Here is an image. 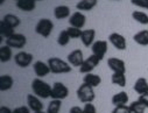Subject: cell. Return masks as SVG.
Instances as JSON below:
<instances>
[{
	"label": "cell",
	"mask_w": 148,
	"mask_h": 113,
	"mask_svg": "<svg viewBox=\"0 0 148 113\" xmlns=\"http://www.w3.org/2000/svg\"><path fill=\"white\" fill-rule=\"evenodd\" d=\"M51 89H53V86H50L48 83H46L41 78H35L32 82V90H33L34 95L38 96L39 98L47 99V98L51 97Z\"/></svg>",
	"instance_id": "cell-1"
},
{
	"label": "cell",
	"mask_w": 148,
	"mask_h": 113,
	"mask_svg": "<svg viewBox=\"0 0 148 113\" xmlns=\"http://www.w3.org/2000/svg\"><path fill=\"white\" fill-rule=\"evenodd\" d=\"M48 65L50 68V72L53 73H68L72 70V66L69 64V62H65L58 57L49 58Z\"/></svg>",
	"instance_id": "cell-2"
},
{
	"label": "cell",
	"mask_w": 148,
	"mask_h": 113,
	"mask_svg": "<svg viewBox=\"0 0 148 113\" xmlns=\"http://www.w3.org/2000/svg\"><path fill=\"white\" fill-rule=\"evenodd\" d=\"M77 97H78L79 101L86 104V103H92L95 100L96 93H95V90L92 86L83 83L77 90Z\"/></svg>",
	"instance_id": "cell-3"
},
{
	"label": "cell",
	"mask_w": 148,
	"mask_h": 113,
	"mask_svg": "<svg viewBox=\"0 0 148 113\" xmlns=\"http://www.w3.org/2000/svg\"><path fill=\"white\" fill-rule=\"evenodd\" d=\"M54 29V23L49 19H40L35 26V33L43 37H49Z\"/></svg>",
	"instance_id": "cell-4"
},
{
	"label": "cell",
	"mask_w": 148,
	"mask_h": 113,
	"mask_svg": "<svg viewBox=\"0 0 148 113\" xmlns=\"http://www.w3.org/2000/svg\"><path fill=\"white\" fill-rule=\"evenodd\" d=\"M26 43H27V37L23 34H19V33L18 34L15 33L6 39V45L15 49H22L26 46Z\"/></svg>",
	"instance_id": "cell-5"
},
{
	"label": "cell",
	"mask_w": 148,
	"mask_h": 113,
	"mask_svg": "<svg viewBox=\"0 0 148 113\" xmlns=\"http://www.w3.org/2000/svg\"><path fill=\"white\" fill-rule=\"evenodd\" d=\"M69 96V89L61 82H56L51 89V97L53 99H65Z\"/></svg>",
	"instance_id": "cell-6"
},
{
	"label": "cell",
	"mask_w": 148,
	"mask_h": 113,
	"mask_svg": "<svg viewBox=\"0 0 148 113\" xmlns=\"http://www.w3.org/2000/svg\"><path fill=\"white\" fill-rule=\"evenodd\" d=\"M99 62H100V60L96 56V55H91V56H89L86 60H84V62H83V64L79 66V72L81 73H89V72H91L98 64H99Z\"/></svg>",
	"instance_id": "cell-7"
},
{
	"label": "cell",
	"mask_w": 148,
	"mask_h": 113,
	"mask_svg": "<svg viewBox=\"0 0 148 113\" xmlns=\"http://www.w3.org/2000/svg\"><path fill=\"white\" fill-rule=\"evenodd\" d=\"M92 48V54L93 55H96L100 61L104 58V56H105V54L107 53V48H108V45H107V42L106 41H104V40H99V41H96V42H93V45L91 46Z\"/></svg>",
	"instance_id": "cell-8"
},
{
	"label": "cell",
	"mask_w": 148,
	"mask_h": 113,
	"mask_svg": "<svg viewBox=\"0 0 148 113\" xmlns=\"http://www.w3.org/2000/svg\"><path fill=\"white\" fill-rule=\"evenodd\" d=\"M33 58H34L33 55L29 54V53H26V51H20L14 56V61H15L16 65L20 66V68L29 66L33 62Z\"/></svg>",
	"instance_id": "cell-9"
},
{
	"label": "cell",
	"mask_w": 148,
	"mask_h": 113,
	"mask_svg": "<svg viewBox=\"0 0 148 113\" xmlns=\"http://www.w3.org/2000/svg\"><path fill=\"white\" fill-rule=\"evenodd\" d=\"M108 40L113 45V47L118 50H125L126 47H127V43H126V39L119 33H112L110 34L108 36Z\"/></svg>",
	"instance_id": "cell-10"
},
{
	"label": "cell",
	"mask_w": 148,
	"mask_h": 113,
	"mask_svg": "<svg viewBox=\"0 0 148 113\" xmlns=\"http://www.w3.org/2000/svg\"><path fill=\"white\" fill-rule=\"evenodd\" d=\"M107 65H108V68L112 70L113 72H121V73H125L126 72V64L120 58L110 57L107 60Z\"/></svg>",
	"instance_id": "cell-11"
},
{
	"label": "cell",
	"mask_w": 148,
	"mask_h": 113,
	"mask_svg": "<svg viewBox=\"0 0 148 113\" xmlns=\"http://www.w3.org/2000/svg\"><path fill=\"white\" fill-rule=\"evenodd\" d=\"M68 62L70 65L72 66H81L84 62L83 58V51L81 49H75L72 50L69 55H68Z\"/></svg>",
	"instance_id": "cell-12"
},
{
	"label": "cell",
	"mask_w": 148,
	"mask_h": 113,
	"mask_svg": "<svg viewBox=\"0 0 148 113\" xmlns=\"http://www.w3.org/2000/svg\"><path fill=\"white\" fill-rule=\"evenodd\" d=\"M85 22H86V18L81 12H75L69 18V23H70L71 27H76V28L81 29L85 26Z\"/></svg>",
	"instance_id": "cell-13"
},
{
	"label": "cell",
	"mask_w": 148,
	"mask_h": 113,
	"mask_svg": "<svg viewBox=\"0 0 148 113\" xmlns=\"http://www.w3.org/2000/svg\"><path fill=\"white\" fill-rule=\"evenodd\" d=\"M33 69H34V72L35 75L38 76L39 78L41 77H45L50 72V68L48 65V63H45L42 61H36L34 64H33Z\"/></svg>",
	"instance_id": "cell-14"
},
{
	"label": "cell",
	"mask_w": 148,
	"mask_h": 113,
	"mask_svg": "<svg viewBox=\"0 0 148 113\" xmlns=\"http://www.w3.org/2000/svg\"><path fill=\"white\" fill-rule=\"evenodd\" d=\"M27 104H28V107L33 112L42 111V108H43L42 101L39 99L38 96H35V95H27Z\"/></svg>",
	"instance_id": "cell-15"
},
{
	"label": "cell",
	"mask_w": 148,
	"mask_h": 113,
	"mask_svg": "<svg viewBox=\"0 0 148 113\" xmlns=\"http://www.w3.org/2000/svg\"><path fill=\"white\" fill-rule=\"evenodd\" d=\"M95 37H96V30L95 29H85L82 33L81 41L85 47H91L95 42Z\"/></svg>",
	"instance_id": "cell-16"
},
{
	"label": "cell",
	"mask_w": 148,
	"mask_h": 113,
	"mask_svg": "<svg viewBox=\"0 0 148 113\" xmlns=\"http://www.w3.org/2000/svg\"><path fill=\"white\" fill-rule=\"evenodd\" d=\"M15 5L22 12H32L36 7V1L35 0H18Z\"/></svg>",
	"instance_id": "cell-17"
},
{
	"label": "cell",
	"mask_w": 148,
	"mask_h": 113,
	"mask_svg": "<svg viewBox=\"0 0 148 113\" xmlns=\"http://www.w3.org/2000/svg\"><path fill=\"white\" fill-rule=\"evenodd\" d=\"M83 83H85V84H88V85H90L92 88H96V86H98L101 83V78H100L99 75L89 72V73H85Z\"/></svg>",
	"instance_id": "cell-18"
},
{
	"label": "cell",
	"mask_w": 148,
	"mask_h": 113,
	"mask_svg": "<svg viewBox=\"0 0 148 113\" xmlns=\"http://www.w3.org/2000/svg\"><path fill=\"white\" fill-rule=\"evenodd\" d=\"M134 91L138 95L147 93L148 92V82H147V79L143 78V77L138 78L135 81V83H134Z\"/></svg>",
	"instance_id": "cell-19"
},
{
	"label": "cell",
	"mask_w": 148,
	"mask_h": 113,
	"mask_svg": "<svg viewBox=\"0 0 148 113\" xmlns=\"http://www.w3.org/2000/svg\"><path fill=\"white\" fill-rule=\"evenodd\" d=\"M128 100H130L128 95H127V92H125V91H121V92H119V93H116V95L112 97V99H111V101H112V104H113L114 106L126 105V104L128 103Z\"/></svg>",
	"instance_id": "cell-20"
},
{
	"label": "cell",
	"mask_w": 148,
	"mask_h": 113,
	"mask_svg": "<svg viewBox=\"0 0 148 113\" xmlns=\"http://www.w3.org/2000/svg\"><path fill=\"white\" fill-rule=\"evenodd\" d=\"M13 84H14V79L10 75H3V76H0V90L1 91L11 90Z\"/></svg>",
	"instance_id": "cell-21"
},
{
	"label": "cell",
	"mask_w": 148,
	"mask_h": 113,
	"mask_svg": "<svg viewBox=\"0 0 148 113\" xmlns=\"http://www.w3.org/2000/svg\"><path fill=\"white\" fill-rule=\"evenodd\" d=\"M54 16L57 20H62V19H65V18L70 16V8L68 6H64V5L57 6L54 10Z\"/></svg>",
	"instance_id": "cell-22"
},
{
	"label": "cell",
	"mask_w": 148,
	"mask_h": 113,
	"mask_svg": "<svg viewBox=\"0 0 148 113\" xmlns=\"http://www.w3.org/2000/svg\"><path fill=\"white\" fill-rule=\"evenodd\" d=\"M98 0H81L77 3L76 7L78 11H91L97 6Z\"/></svg>",
	"instance_id": "cell-23"
},
{
	"label": "cell",
	"mask_w": 148,
	"mask_h": 113,
	"mask_svg": "<svg viewBox=\"0 0 148 113\" xmlns=\"http://www.w3.org/2000/svg\"><path fill=\"white\" fill-rule=\"evenodd\" d=\"M133 40L138 45H140V46H148V30L147 29H143V30L138 32L133 36Z\"/></svg>",
	"instance_id": "cell-24"
},
{
	"label": "cell",
	"mask_w": 148,
	"mask_h": 113,
	"mask_svg": "<svg viewBox=\"0 0 148 113\" xmlns=\"http://www.w3.org/2000/svg\"><path fill=\"white\" fill-rule=\"evenodd\" d=\"M13 56V53H12V48L7 45L5 46H1L0 47V61H1L3 63H6L8 61H11Z\"/></svg>",
	"instance_id": "cell-25"
},
{
	"label": "cell",
	"mask_w": 148,
	"mask_h": 113,
	"mask_svg": "<svg viewBox=\"0 0 148 113\" xmlns=\"http://www.w3.org/2000/svg\"><path fill=\"white\" fill-rule=\"evenodd\" d=\"M111 82L116 85H119L121 88L126 86V76L125 73H121V72H113L112 77H111Z\"/></svg>",
	"instance_id": "cell-26"
},
{
	"label": "cell",
	"mask_w": 148,
	"mask_h": 113,
	"mask_svg": "<svg viewBox=\"0 0 148 113\" xmlns=\"http://www.w3.org/2000/svg\"><path fill=\"white\" fill-rule=\"evenodd\" d=\"M13 34H15V33H14V28L11 27L8 23H6L5 21L1 20V23H0V35L7 39V37L12 36Z\"/></svg>",
	"instance_id": "cell-27"
},
{
	"label": "cell",
	"mask_w": 148,
	"mask_h": 113,
	"mask_svg": "<svg viewBox=\"0 0 148 113\" xmlns=\"http://www.w3.org/2000/svg\"><path fill=\"white\" fill-rule=\"evenodd\" d=\"M3 21H5L6 23H8V25H10L11 27H13V28L18 27V26L21 23L20 18L16 16V15H14V14H6V15L3 18Z\"/></svg>",
	"instance_id": "cell-28"
},
{
	"label": "cell",
	"mask_w": 148,
	"mask_h": 113,
	"mask_svg": "<svg viewBox=\"0 0 148 113\" xmlns=\"http://www.w3.org/2000/svg\"><path fill=\"white\" fill-rule=\"evenodd\" d=\"M132 16L135 21H138L141 25H148V15L145 12L141 11H134L132 13Z\"/></svg>",
	"instance_id": "cell-29"
},
{
	"label": "cell",
	"mask_w": 148,
	"mask_h": 113,
	"mask_svg": "<svg viewBox=\"0 0 148 113\" xmlns=\"http://www.w3.org/2000/svg\"><path fill=\"white\" fill-rule=\"evenodd\" d=\"M62 106V100L61 99H53L47 108V113H60Z\"/></svg>",
	"instance_id": "cell-30"
},
{
	"label": "cell",
	"mask_w": 148,
	"mask_h": 113,
	"mask_svg": "<svg viewBox=\"0 0 148 113\" xmlns=\"http://www.w3.org/2000/svg\"><path fill=\"white\" fill-rule=\"evenodd\" d=\"M130 108H131L132 113H145L146 106L140 100H135L130 104Z\"/></svg>",
	"instance_id": "cell-31"
},
{
	"label": "cell",
	"mask_w": 148,
	"mask_h": 113,
	"mask_svg": "<svg viewBox=\"0 0 148 113\" xmlns=\"http://www.w3.org/2000/svg\"><path fill=\"white\" fill-rule=\"evenodd\" d=\"M70 39H71V37L69 36V34H68L66 29H65V30H62V32L60 33L58 37H57V43H58L60 46L64 47V46H66V45L69 43Z\"/></svg>",
	"instance_id": "cell-32"
},
{
	"label": "cell",
	"mask_w": 148,
	"mask_h": 113,
	"mask_svg": "<svg viewBox=\"0 0 148 113\" xmlns=\"http://www.w3.org/2000/svg\"><path fill=\"white\" fill-rule=\"evenodd\" d=\"M66 32H68V34H69V36L71 37V39H81V36H82V33H83V30L82 29H79V28H76V27H69V28H66Z\"/></svg>",
	"instance_id": "cell-33"
},
{
	"label": "cell",
	"mask_w": 148,
	"mask_h": 113,
	"mask_svg": "<svg viewBox=\"0 0 148 113\" xmlns=\"http://www.w3.org/2000/svg\"><path fill=\"white\" fill-rule=\"evenodd\" d=\"M111 113H132V111H131L130 106H127V105H120V106H116Z\"/></svg>",
	"instance_id": "cell-34"
},
{
	"label": "cell",
	"mask_w": 148,
	"mask_h": 113,
	"mask_svg": "<svg viewBox=\"0 0 148 113\" xmlns=\"http://www.w3.org/2000/svg\"><path fill=\"white\" fill-rule=\"evenodd\" d=\"M131 3L138 7L148 10V0H131Z\"/></svg>",
	"instance_id": "cell-35"
},
{
	"label": "cell",
	"mask_w": 148,
	"mask_h": 113,
	"mask_svg": "<svg viewBox=\"0 0 148 113\" xmlns=\"http://www.w3.org/2000/svg\"><path fill=\"white\" fill-rule=\"evenodd\" d=\"M83 112L84 113H97V108L92 103H86L83 107Z\"/></svg>",
	"instance_id": "cell-36"
},
{
	"label": "cell",
	"mask_w": 148,
	"mask_h": 113,
	"mask_svg": "<svg viewBox=\"0 0 148 113\" xmlns=\"http://www.w3.org/2000/svg\"><path fill=\"white\" fill-rule=\"evenodd\" d=\"M12 113H30V108L28 106H19L15 107Z\"/></svg>",
	"instance_id": "cell-37"
},
{
	"label": "cell",
	"mask_w": 148,
	"mask_h": 113,
	"mask_svg": "<svg viewBox=\"0 0 148 113\" xmlns=\"http://www.w3.org/2000/svg\"><path fill=\"white\" fill-rule=\"evenodd\" d=\"M138 100H140L146 106V108H148V92L147 93H143V95H140Z\"/></svg>",
	"instance_id": "cell-38"
},
{
	"label": "cell",
	"mask_w": 148,
	"mask_h": 113,
	"mask_svg": "<svg viewBox=\"0 0 148 113\" xmlns=\"http://www.w3.org/2000/svg\"><path fill=\"white\" fill-rule=\"evenodd\" d=\"M69 113H84V112H83V108H81L79 106H72Z\"/></svg>",
	"instance_id": "cell-39"
},
{
	"label": "cell",
	"mask_w": 148,
	"mask_h": 113,
	"mask_svg": "<svg viewBox=\"0 0 148 113\" xmlns=\"http://www.w3.org/2000/svg\"><path fill=\"white\" fill-rule=\"evenodd\" d=\"M12 112H13V110H11L7 106H1L0 107V113H12Z\"/></svg>",
	"instance_id": "cell-40"
},
{
	"label": "cell",
	"mask_w": 148,
	"mask_h": 113,
	"mask_svg": "<svg viewBox=\"0 0 148 113\" xmlns=\"http://www.w3.org/2000/svg\"><path fill=\"white\" fill-rule=\"evenodd\" d=\"M34 113H47V112H43V111H38V112H34Z\"/></svg>",
	"instance_id": "cell-41"
},
{
	"label": "cell",
	"mask_w": 148,
	"mask_h": 113,
	"mask_svg": "<svg viewBox=\"0 0 148 113\" xmlns=\"http://www.w3.org/2000/svg\"><path fill=\"white\" fill-rule=\"evenodd\" d=\"M4 3H5V0H0V4H1V5H3Z\"/></svg>",
	"instance_id": "cell-42"
},
{
	"label": "cell",
	"mask_w": 148,
	"mask_h": 113,
	"mask_svg": "<svg viewBox=\"0 0 148 113\" xmlns=\"http://www.w3.org/2000/svg\"><path fill=\"white\" fill-rule=\"evenodd\" d=\"M35 1H42V0H35Z\"/></svg>",
	"instance_id": "cell-43"
},
{
	"label": "cell",
	"mask_w": 148,
	"mask_h": 113,
	"mask_svg": "<svg viewBox=\"0 0 148 113\" xmlns=\"http://www.w3.org/2000/svg\"><path fill=\"white\" fill-rule=\"evenodd\" d=\"M15 1H18V0H15Z\"/></svg>",
	"instance_id": "cell-44"
},
{
	"label": "cell",
	"mask_w": 148,
	"mask_h": 113,
	"mask_svg": "<svg viewBox=\"0 0 148 113\" xmlns=\"http://www.w3.org/2000/svg\"><path fill=\"white\" fill-rule=\"evenodd\" d=\"M118 1H119V0H118Z\"/></svg>",
	"instance_id": "cell-45"
}]
</instances>
